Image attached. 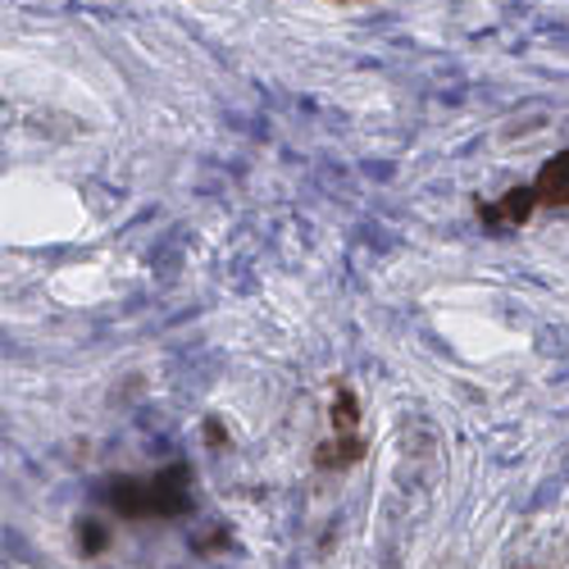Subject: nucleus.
I'll use <instances>...</instances> for the list:
<instances>
[{
    "label": "nucleus",
    "instance_id": "1",
    "mask_svg": "<svg viewBox=\"0 0 569 569\" xmlns=\"http://www.w3.org/2000/svg\"><path fill=\"white\" fill-rule=\"evenodd\" d=\"M533 197L542 210H569V151L551 156L538 178H533Z\"/></svg>",
    "mask_w": 569,
    "mask_h": 569
},
{
    "label": "nucleus",
    "instance_id": "2",
    "mask_svg": "<svg viewBox=\"0 0 569 569\" xmlns=\"http://www.w3.org/2000/svg\"><path fill=\"white\" fill-rule=\"evenodd\" d=\"M151 488H156V515H182L187 506H192V473H187L182 465L156 473Z\"/></svg>",
    "mask_w": 569,
    "mask_h": 569
},
{
    "label": "nucleus",
    "instance_id": "3",
    "mask_svg": "<svg viewBox=\"0 0 569 569\" xmlns=\"http://www.w3.org/2000/svg\"><path fill=\"white\" fill-rule=\"evenodd\" d=\"M110 506L119 515H156V488L151 479H114L110 483Z\"/></svg>",
    "mask_w": 569,
    "mask_h": 569
},
{
    "label": "nucleus",
    "instance_id": "4",
    "mask_svg": "<svg viewBox=\"0 0 569 569\" xmlns=\"http://www.w3.org/2000/svg\"><path fill=\"white\" fill-rule=\"evenodd\" d=\"M533 210H538V197H533V187H515V192H506L501 201L483 206L479 214H483L488 223H525V219H529Z\"/></svg>",
    "mask_w": 569,
    "mask_h": 569
},
{
    "label": "nucleus",
    "instance_id": "5",
    "mask_svg": "<svg viewBox=\"0 0 569 569\" xmlns=\"http://www.w3.org/2000/svg\"><path fill=\"white\" fill-rule=\"evenodd\" d=\"M365 456V438L360 433H333V442L315 447V465L319 469H351Z\"/></svg>",
    "mask_w": 569,
    "mask_h": 569
},
{
    "label": "nucleus",
    "instance_id": "6",
    "mask_svg": "<svg viewBox=\"0 0 569 569\" xmlns=\"http://www.w3.org/2000/svg\"><path fill=\"white\" fill-rule=\"evenodd\" d=\"M333 433H360V401L347 383L333 388Z\"/></svg>",
    "mask_w": 569,
    "mask_h": 569
},
{
    "label": "nucleus",
    "instance_id": "7",
    "mask_svg": "<svg viewBox=\"0 0 569 569\" xmlns=\"http://www.w3.org/2000/svg\"><path fill=\"white\" fill-rule=\"evenodd\" d=\"M110 547V529L101 525V519H82L78 525V551L82 556H101Z\"/></svg>",
    "mask_w": 569,
    "mask_h": 569
}]
</instances>
